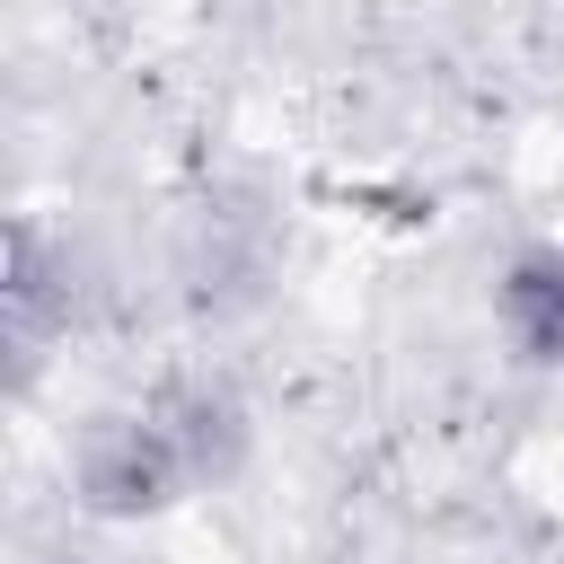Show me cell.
Returning <instances> with one entry per match:
<instances>
[{
    "instance_id": "3",
    "label": "cell",
    "mask_w": 564,
    "mask_h": 564,
    "mask_svg": "<svg viewBox=\"0 0 564 564\" xmlns=\"http://www.w3.org/2000/svg\"><path fill=\"white\" fill-rule=\"evenodd\" d=\"M150 414L167 423L194 494H220V485L247 476V458H256V405L238 397V379H220V370H176V379L150 397Z\"/></svg>"
},
{
    "instance_id": "1",
    "label": "cell",
    "mask_w": 564,
    "mask_h": 564,
    "mask_svg": "<svg viewBox=\"0 0 564 564\" xmlns=\"http://www.w3.org/2000/svg\"><path fill=\"white\" fill-rule=\"evenodd\" d=\"M185 494H194V476H185V458H176V441H167V423L150 405H106V414L79 423V441H70V502L88 520L132 529V520L176 511Z\"/></svg>"
},
{
    "instance_id": "2",
    "label": "cell",
    "mask_w": 564,
    "mask_h": 564,
    "mask_svg": "<svg viewBox=\"0 0 564 564\" xmlns=\"http://www.w3.org/2000/svg\"><path fill=\"white\" fill-rule=\"evenodd\" d=\"M79 317V256L62 229H44L35 212L9 220V256H0V344H9V388L26 397L35 370L53 361V344Z\"/></svg>"
},
{
    "instance_id": "4",
    "label": "cell",
    "mask_w": 564,
    "mask_h": 564,
    "mask_svg": "<svg viewBox=\"0 0 564 564\" xmlns=\"http://www.w3.org/2000/svg\"><path fill=\"white\" fill-rule=\"evenodd\" d=\"M494 335L520 370H564V247H520L494 273Z\"/></svg>"
}]
</instances>
